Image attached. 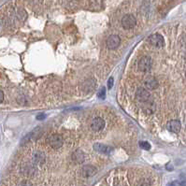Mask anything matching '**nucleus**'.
<instances>
[{
  "label": "nucleus",
  "mask_w": 186,
  "mask_h": 186,
  "mask_svg": "<svg viewBox=\"0 0 186 186\" xmlns=\"http://www.w3.org/2000/svg\"><path fill=\"white\" fill-rule=\"evenodd\" d=\"M48 143L53 149H59L64 143L63 136L59 134H53L48 137Z\"/></svg>",
  "instance_id": "nucleus-1"
},
{
  "label": "nucleus",
  "mask_w": 186,
  "mask_h": 186,
  "mask_svg": "<svg viewBox=\"0 0 186 186\" xmlns=\"http://www.w3.org/2000/svg\"><path fill=\"white\" fill-rule=\"evenodd\" d=\"M148 42L155 48H162L165 45V39L160 34H153L148 37Z\"/></svg>",
  "instance_id": "nucleus-2"
},
{
  "label": "nucleus",
  "mask_w": 186,
  "mask_h": 186,
  "mask_svg": "<svg viewBox=\"0 0 186 186\" xmlns=\"http://www.w3.org/2000/svg\"><path fill=\"white\" fill-rule=\"evenodd\" d=\"M152 59L149 56H143L138 61V69L142 72H149L152 68Z\"/></svg>",
  "instance_id": "nucleus-3"
},
{
  "label": "nucleus",
  "mask_w": 186,
  "mask_h": 186,
  "mask_svg": "<svg viewBox=\"0 0 186 186\" xmlns=\"http://www.w3.org/2000/svg\"><path fill=\"white\" fill-rule=\"evenodd\" d=\"M150 93L146 88H138L136 92V98L137 101L145 103L150 100Z\"/></svg>",
  "instance_id": "nucleus-4"
},
{
  "label": "nucleus",
  "mask_w": 186,
  "mask_h": 186,
  "mask_svg": "<svg viewBox=\"0 0 186 186\" xmlns=\"http://www.w3.org/2000/svg\"><path fill=\"white\" fill-rule=\"evenodd\" d=\"M136 24V18L132 14H126L122 18V25L124 29H130Z\"/></svg>",
  "instance_id": "nucleus-5"
},
{
  "label": "nucleus",
  "mask_w": 186,
  "mask_h": 186,
  "mask_svg": "<svg viewBox=\"0 0 186 186\" xmlns=\"http://www.w3.org/2000/svg\"><path fill=\"white\" fill-rule=\"evenodd\" d=\"M143 83H144V87L147 90H154V89H156L158 87L157 80L154 76H151V75L144 78Z\"/></svg>",
  "instance_id": "nucleus-6"
},
{
  "label": "nucleus",
  "mask_w": 186,
  "mask_h": 186,
  "mask_svg": "<svg viewBox=\"0 0 186 186\" xmlns=\"http://www.w3.org/2000/svg\"><path fill=\"white\" fill-rule=\"evenodd\" d=\"M121 43V38L118 35H111L107 39V46L110 50H115Z\"/></svg>",
  "instance_id": "nucleus-7"
},
{
  "label": "nucleus",
  "mask_w": 186,
  "mask_h": 186,
  "mask_svg": "<svg viewBox=\"0 0 186 186\" xmlns=\"http://www.w3.org/2000/svg\"><path fill=\"white\" fill-rule=\"evenodd\" d=\"M181 128V123L179 120H170L167 123V129L172 133H179Z\"/></svg>",
  "instance_id": "nucleus-8"
},
{
  "label": "nucleus",
  "mask_w": 186,
  "mask_h": 186,
  "mask_svg": "<svg viewBox=\"0 0 186 186\" xmlns=\"http://www.w3.org/2000/svg\"><path fill=\"white\" fill-rule=\"evenodd\" d=\"M104 126H105V121L100 117L95 118L91 123V128L95 132H98V131L102 130L104 128Z\"/></svg>",
  "instance_id": "nucleus-9"
},
{
  "label": "nucleus",
  "mask_w": 186,
  "mask_h": 186,
  "mask_svg": "<svg viewBox=\"0 0 186 186\" xmlns=\"http://www.w3.org/2000/svg\"><path fill=\"white\" fill-rule=\"evenodd\" d=\"M97 168L94 166H91V165L84 166L81 168V174L85 178H89V177L94 176L95 174H97Z\"/></svg>",
  "instance_id": "nucleus-10"
},
{
  "label": "nucleus",
  "mask_w": 186,
  "mask_h": 186,
  "mask_svg": "<svg viewBox=\"0 0 186 186\" xmlns=\"http://www.w3.org/2000/svg\"><path fill=\"white\" fill-rule=\"evenodd\" d=\"M94 150L100 153V154H110L112 151V148L108 146V145L102 144V143H95L94 144Z\"/></svg>",
  "instance_id": "nucleus-11"
},
{
  "label": "nucleus",
  "mask_w": 186,
  "mask_h": 186,
  "mask_svg": "<svg viewBox=\"0 0 186 186\" xmlns=\"http://www.w3.org/2000/svg\"><path fill=\"white\" fill-rule=\"evenodd\" d=\"M72 161L76 164H81L84 162V159H85V156H84V154L82 153V151L80 150H76L73 154H72Z\"/></svg>",
  "instance_id": "nucleus-12"
},
{
  "label": "nucleus",
  "mask_w": 186,
  "mask_h": 186,
  "mask_svg": "<svg viewBox=\"0 0 186 186\" xmlns=\"http://www.w3.org/2000/svg\"><path fill=\"white\" fill-rule=\"evenodd\" d=\"M45 162V155L41 152H36L33 154V163L36 165H41Z\"/></svg>",
  "instance_id": "nucleus-13"
},
{
  "label": "nucleus",
  "mask_w": 186,
  "mask_h": 186,
  "mask_svg": "<svg viewBox=\"0 0 186 186\" xmlns=\"http://www.w3.org/2000/svg\"><path fill=\"white\" fill-rule=\"evenodd\" d=\"M96 85V81L93 80V79H89V80H86L82 85V89L84 90V92H91L93 89H94Z\"/></svg>",
  "instance_id": "nucleus-14"
},
{
  "label": "nucleus",
  "mask_w": 186,
  "mask_h": 186,
  "mask_svg": "<svg viewBox=\"0 0 186 186\" xmlns=\"http://www.w3.org/2000/svg\"><path fill=\"white\" fill-rule=\"evenodd\" d=\"M30 139H32V141H37V139H38L40 137V136L42 135V128L41 127H36L30 134Z\"/></svg>",
  "instance_id": "nucleus-15"
},
{
  "label": "nucleus",
  "mask_w": 186,
  "mask_h": 186,
  "mask_svg": "<svg viewBox=\"0 0 186 186\" xmlns=\"http://www.w3.org/2000/svg\"><path fill=\"white\" fill-rule=\"evenodd\" d=\"M139 144V147L143 150H146V151H149L151 149V144L147 141H141L138 143Z\"/></svg>",
  "instance_id": "nucleus-16"
},
{
  "label": "nucleus",
  "mask_w": 186,
  "mask_h": 186,
  "mask_svg": "<svg viewBox=\"0 0 186 186\" xmlns=\"http://www.w3.org/2000/svg\"><path fill=\"white\" fill-rule=\"evenodd\" d=\"M105 95H106V89H105V88H102V89L99 91V93H98V97L104 99V98H105Z\"/></svg>",
  "instance_id": "nucleus-17"
},
{
  "label": "nucleus",
  "mask_w": 186,
  "mask_h": 186,
  "mask_svg": "<svg viewBox=\"0 0 186 186\" xmlns=\"http://www.w3.org/2000/svg\"><path fill=\"white\" fill-rule=\"evenodd\" d=\"M19 186H32V184H31V182L28 181V180H24V181H22V182L20 183Z\"/></svg>",
  "instance_id": "nucleus-18"
},
{
  "label": "nucleus",
  "mask_w": 186,
  "mask_h": 186,
  "mask_svg": "<svg viewBox=\"0 0 186 186\" xmlns=\"http://www.w3.org/2000/svg\"><path fill=\"white\" fill-rule=\"evenodd\" d=\"M113 86V78H110L109 81H108V87L109 89H111Z\"/></svg>",
  "instance_id": "nucleus-19"
},
{
  "label": "nucleus",
  "mask_w": 186,
  "mask_h": 186,
  "mask_svg": "<svg viewBox=\"0 0 186 186\" xmlns=\"http://www.w3.org/2000/svg\"><path fill=\"white\" fill-rule=\"evenodd\" d=\"M4 100V93L0 90V103H2Z\"/></svg>",
  "instance_id": "nucleus-20"
},
{
  "label": "nucleus",
  "mask_w": 186,
  "mask_h": 186,
  "mask_svg": "<svg viewBox=\"0 0 186 186\" xmlns=\"http://www.w3.org/2000/svg\"><path fill=\"white\" fill-rule=\"evenodd\" d=\"M177 184H178L177 181H173V182H170L167 186H177Z\"/></svg>",
  "instance_id": "nucleus-21"
}]
</instances>
